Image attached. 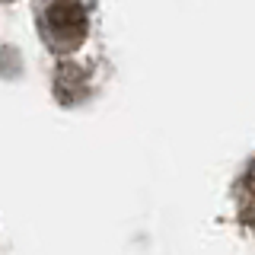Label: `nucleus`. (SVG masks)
Wrapping results in <instances>:
<instances>
[{
    "label": "nucleus",
    "instance_id": "obj_1",
    "mask_svg": "<svg viewBox=\"0 0 255 255\" xmlns=\"http://www.w3.org/2000/svg\"><path fill=\"white\" fill-rule=\"evenodd\" d=\"M45 22H48V32L64 45H74L86 35V10L77 0H58V3H51L45 13Z\"/></svg>",
    "mask_w": 255,
    "mask_h": 255
}]
</instances>
